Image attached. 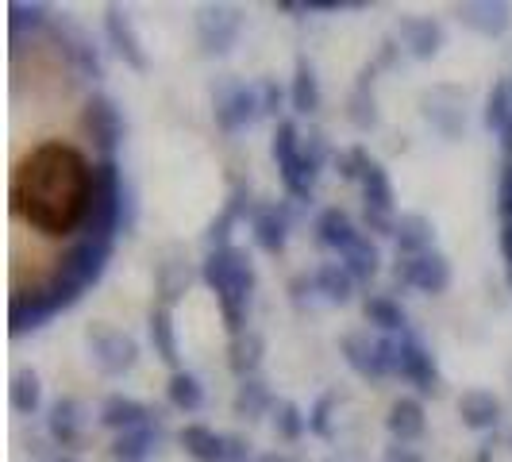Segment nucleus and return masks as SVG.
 <instances>
[{
	"label": "nucleus",
	"instance_id": "obj_1",
	"mask_svg": "<svg viewBox=\"0 0 512 462\" xmlns=\"http://www.w3.org/2000/svg\"><path fill=\"white\" fill-rule=\"evenodd\" d=\"M97 193V162L70 143H47L12 170V216L51 239H77Z\"/></svg>",
	"mask_w": 512,
	"mask_h": 462
},
{
	"label": "nucleus",
	"instance_id": "obj_2",
	"mask_svg": "<svg viewBox=\"0 0 512 462\" xmlns=\"http://www.w3.org/2000/svg\"><path fill=\"white\" fill-rule=\"evenodd\" d=\"M112 247L116 243L97 239L89 231H81L77 239H70V247L62 251V258L54 262V270L43 282L35 285L31 293H12V335L39 332L58 312L77 305L89 285L101 282L104 266L112 258Z\"/></svg>",
	"mask_w": 512,
	"mask_h": 462
},
{
	"label": "nucleus",
	"instance_id": "obj_3",
	"mask_svg": "<svg viewBox=\"0 0 512 462\" xmlns=\"http://www.w3.org/2000/svg\"><path fill=\"white\" fill-rule=\"evenodd\" d=\"M201 278H205V285L216 293V301H220V316L228 324L231 339L243 335L258 285L251 255L243 247H235V243L224 247V251H208L205 262H201Z\"/></svg>",
	"mask_w": 512,
	"mask_h": 462
},
{
	"label": "nucleus",
	"instance_id": "obj_4",
	"mask_svg": "<svg viewBox=\"0 0 512 462\" xmlns=\"http://www.w3.org/2000/svg\"><path fill=\"white\" fill-rule=\"evenodd\" d=\"M270 154H274V162H278V170H282V185L285 193L293 197V201H312V193H316V174H312V166H308L305 158V139H301V131L293 120H278V128H274V139H270Z\"/></svg>",
	"mask_w": 512,
	"mask_h": 462
},
{
	"label": "nucleus",
	"instance_id": "obj_5",
	"mask_svg": "<svg viewBox=\"0 0 512 462\" xmlns=\"http://www.w3.org/2000/svg\"><path fill=\"white\" fill-rule=\"evenodd\" d=\"M343 359L359 378L382 382L397 374V335H374V339L362 332L343 335Z\"/></svg>",
	"mask_w": 512,
	"mask_h": 462
},
{
	"label": "nucleus",
	"instance_id": "obj_6",
	"mask_svg": "<svg viewBox=\"0 0 512 462\" xmlns=\"http://www.w3.org/2000/svg\"><path fill=\"white\" fill-rule=\"evenodd\" d=\"M85 343H89V359H93V366L101 370L104 378H124L139 362V343L128 332H120V328L97 324V328H89Z\"/></svg>",
	"mask_w": 512,
	"mask_h": 462
},
{
	"label": "nucleus",
	"instance_id": "obj_7",
	"mask_svg": "<svg viewBox=\"0 0 512 462\" xmlns=\"http://www.w3.org/2000/svg\"><path fill=\"white\" fill-rule=\"evenodd\" d=\"M181 447L189 451L193 462H255L251 459V443H247V439L228 436V432H212L205 424L181 428Z\"/></svg>",
	"mask_w": 512,
	"mask_h": 462
},
{
	"label": "nucleus",
	"instance_id": "obj_8",
	"mask_svg": "<svg viewBox=\"0 0 512 462\" xmlns=\"http://www.w3.org/2000/svg\"><path fill=\"white\" fill-rule=\"evenodd\" d=\"M397 378L416 385L420 397H436L439 393V366L436 355L424 347V339L412 332L397 335Z\"/></svg>",
	"mask_w": 512,
	"mask_h": 462
},
{
	"label": "nucleus",
	"instance_id": "obj_9",
	"mask_svg": "<svg viewBox=\"0 0 512 462\" xmlns=\"http://www.w3.org/2000/svg\"><path fill=\"white\" fill-rule=\"evenodd\" d=\"M393 282L401 285V289H416V293L439 297L451 285V262H447V255H439V251H428V255L420 258H397Z\"/></svg>",
	"mask_w": 512,
	"mask_h": 462
},
{
	"label": "nucleus",
	"instance_id": "obj_10",
	"mask_svg": "<svg viewBox=\"0 0 512 462\" xmlns=\"http://www.w3.org/2000/svg\"><path fill=\"white\" fill-rule=\"evenodd\" d=\"M212 116H216V128L224 131V135H239V131L255 128L258 120H262V93H258V85H231V89H224L216 97Z\"/></svg>",
	"mask_w": 512,
	"mask_h": 462
},
{
	"label": "nucleus",
	"instance_id": "obj_11",
	"mask_svg": "<svg viewBox=\"0 0 512 462\" xmlns=\"http://www.w3.org/2000/svg\"><path fill=\"white\" fill-rule=\"evenodd\" d=\"M85 128L93 135L101 158H116L120 143H124V116H120V108H116L112 97H104V93L89 97V104H85Z\"/></svg>",
	"mask_w": 512,
	"mask_h": 462
},
{
	"label": "nucleus",
	"instance_id": "obj_12",
	"mask_svg": "<svg viewBox=\"0 0 512 462\" xmlns=\"http://www.w3.org/2000/svg\"><path fill=\"white\" fill-rule=\"evenodd\" d=\"M289 231H293V212L289 205H255L251 212V239H255L258 251L266 255H282L285 243H289Z\"/></svg>",
	"mask_w": 512,
	"mask_h": 462
},
{
	"label": "nucleus",
	"instance_id": "obj_13",
	"mask_svg": "<svg viewBox=\"0 0 512 462\" xmlns=\"http://www.w3.org/2000/svg\"><path fill=\"white\" fill-rule=\"evenodd\" d=\"M251 212H255V197H251V185L247 181H235L228 193V205L224 212L208 224V235H205V247L208 251H224L231 247V228L239 224V220H251Z\"/></svg>",
	"mask_w": 512,
	"mask_h": 462
},
{
	"label": "nucleus",
	"instance_id": "obj_14",
	"mask_svg": "<svg viewBox=\"0 0 512 462\" xmlns=\"http://www.w3.org/2000/svg\"><path fill=\"white\" fill-rule=\"evenodd\" d=\"M312 231H316V243L324 247V251H332V255H347L355 243H359L366 231L343 212V208H324L320 216H316V224H312Z\"/></svg>",
	"mask_w": 512,
	"mask_h": 462
},
{
	"label": "nucleus",
	"instance_id": "obj_15",
	"mask_svg": "<svg viewBox=\"0 0 512 462\" xmlns=\"http://www.w3.org/2000/svg\"><path fill=\"white\" fill-rule=\"evenodd\" d=\"M424 120H428L439 135L455 139V135L466 128V108H462L459 89L443 85V89H436V93H428V97H424Z\"/></svg>",
	"mask_w": 512,
	"mask_h": 462
},
{
	"label": "nucleus",
	"instance_id": "obj_16",
	"mask_svg": "<svg viewBox=\"0 0 512 462\" xmlns=\"http://www.w3.org/2000/svg\"><path fill=\"white\" fill-rule=\"evenodd\" d=\"M393 243H397V255L401 258L428 255V251H436V224L428 216H420V212H401Z\"/></svg>",
	"mask_w": 512,
	"mask_h": 462
},
{
	"label": "nucleus",
	"instance_id": "obj_17",
	"mask_svg": "<svg viewBox=\"0 0 512 462\" xmlns=\"http://www.w3.org/2000/svg\"><path fill=\"white\" fill-rule=\"evenodd\" d=\"M397 39L412 58H436L439 47H443V27L428 16H405L397 24Z\"/></svg>",
	"mask_w": 512,
	"mask_h": 462
},
{
	"label": "nucleus",
	"instance_id": "obj_18",
	"mask_svg": "<svg viewBox=\"0 0 512 462\" xmlns=\"http://www.w3.org/2000/svg\"><path fill=\"white\" fill-rule=\"evenodd\" d=\"M197 35L208 54H228L239 39V16L231 8H208L197 24Z\"/></svg>",
	"mask_w": 512,
	"mask_h": 462
},
{
	"label": "nucleus",
	"instance_id": "obj_19",
	"mask_svg": "<svg viewBox=\"0 0 512 462\" xmlns=\"http://www.w3.org/2000/svg\"><path fill=\"white\" fill-rule=\"evenodd\" d=\"M162 447V424L151 420L143 428H131L112 439V462H147Z\"/></svg>",
	"mask_w": 512,
	"mask_h": 462
},
{
	"label": "nucleus",
	"instance_id": "obj_20",
	"mask_svg": "<svg viewBox=\"0 0 512 462\" xmlns=\"http://www.w3.org/2000/svg\"><path fill=\"white\" fill-rule=\"evenodd\" d=\"M104 35H108V43L116 47V54L128 62L131 70H147L151 62H147V51H143V43H139V35L131 31V24H128V16L120 12V8H112L108 16H104Z\"/></svg>",
	"mask_w": 512,
	"mask_h": 462
},
{
	"label": "nucleus",
	"instance_id": "obj_21",
	"mask_svg": "<svg viewBox=\"0 0 512 462\" xmlns=\"http://www.w3.org/2000/svg\"><path fill=\"white\" fill-rule=\"evenodd\" d=\"M154 412L143 405V401H135V397H124V393H112L108 401L101 405V424L108 432H131V428H143V424H151Z\"/></svg>",
	"mask_w": 512,
	"mask_h": 462
},
{
	"label": "nucleus",
	"instance_id": "obj_22",
	"mask_svg": "<svg viewBox=\"0 0 512 462\" xmlns=\"http://www.w3.org/2000/svg\"><path fill=\"white\" fill-rule=\"evenodd\" d=\"M385 428H389V436L397 439V443L412 447L416 439L424 436V428H428V416H424V405H420V397H401V401H393V409H389V420H385Z\"/></svg>",
	"mask_w": 512,
	"mask_h": 462
},
{
	"label": "nucleus",
	"instance_id": "obj_23",
	"mask_svg": "<svg viewBox=\"0 0 512 462\" xmlns=\"http://www.w3.org/2000/svg\"><path fill=\"white\" fill-rule=\"evenodd\" d=\"M359 189H362L366 212H374V216H393V185H389V174H385V166L378 158H366Z\"/></svg>",
	"mask_w": 512,
	"mask_h": 462
},
{
	"label": "nucleus",
	"instance_id": "obj_24",
	"mask_svg": "<svg viewBox=\"0 0 512 462\" xmlns=\"http://www.w3.org/2000/svg\"><path fill=\"white\" fill-rule=\"evenodd\" d=\"M355 289H359V282L347 274L343 262H324V266H316V274H312V293H320V297L332 301V305H347V301L355 297Z\"/></svg>",
	"mask_w": 512,
	"mask_h": 462
},
{
	"label": "nucleus",
	"instance_id": "obj_25",
	"mask_svg": "<svg viewBox=\"0 0 512 462\" xmlns=\"http://www.w3.org/2000/svg\"><path fill=\"white\" fill-rule=\"evenodd\" d=\"M362 316H366L374 328H382V335L409 332V312H405L401 301H393L389 293H374V297H366V301H362Z\"/></svg>",
	"mask_w": 512,
	"mask_h": 462
},
{
	"label": "nucleus",
	"instance_id": "obj_26",
	"mask_svg": "<svg viewBox=\"0 0 512 462\" xmlns=\"http://www.w3.org/2000/svg\"><path fill=\"white\" fill-rule=\"evenodd\" d=\"M459 416L466 428L474 432H489L497 420H501V401L489 393V389H470L459 397Z\"/></svg>",
	"mask_w": 512,
	"mask_h": 462
},
{
	"label": "nucleus",
	"instance_id": "obj_27",
	"mask_svg": "<svg viewBox=\"0 0 512 462\" xmlns=\"http://www.w3.org/2000/svg\"><path fill=\"white\" fill-rule=\"evenodd\" d=\"M289 101H293V112H301V116H312V112H320V101H324V93H320V77H316V66H312L308 58H297L293 85H289Z\"/></svg>",
	"mask_w": 512,
	"mask_h": 462
},
{
	"label": "nucleus",
	"instance_id": "obj_28",
	"mask_svg": "<svg viewBox=\"0 0 512 462\" xmlns=\"http://www.w3.org/2000/svg\"><path fill=\"white\" fill-rule=\"evenodd\" d=\"M339 262L347 266V274H351L359 285H370L374 278H378V270H382V247H378V239L366 231V235H362L359 243L339 258Z\"/></svg>",
	"mask_w": 512,
	"mask_h": 462
},
{
	"label": "nucleus",
	"instance_id": "obj_29",
	"mask_svg": "<svg viewBox=\"0 0 512 462\" xmlns=\"http://www.w3.org/2000/svg\"><path fill=\"white\" fill-rule=\"evenodd\" d=\"M374 66L370 70H362V81L355 85V93H351V101H347V120L355 124L359 131H370L378 128V97H374Z\"/></svg>",
	"mask_w": 512,
	"mask_h": 462
},
{
	"label": "nucleus",
	"instance_id": "obj_30",
	"mask_svg": "<svg viewBox=\"0 0 512 462\" xmlns=\"http://www.w3.org/2000/svg\"><path fill=\"white\" fill-rule=\"evenodd\" d=\"M459 20L470 31H478V35H505L512 24L509 8L505 4H462L459 8Z\"/></svg>",
	"mask_w": 512,
	"mask_h": 462
},
{
	"label": "nucleus",
	"instance_id": "obj_31",
	"mask_svg": "<svg viewBox=\"0 0 512 462\" xmlns=\"http://www.w3.org/2000/svg\"><path fill=\"white\" fill-rule=\"evenodd\" d=\"M47 432H51V439L62 443V447H70V443L81 439V405H77L74 397L54 401L51 416H47Z\"/></svg>",
	"mask_w": 512,
	"mask_h": 462
},
{
	"label": "nucleus",
	"instance_id": "obj_32",
	"mask_svg": "<svg viewBox=\"0 0 512 462\" xmlns=\"http://www.w3.org/2000/svg\"><path fill=\"white\" fill-rule=\"evenodd\" d=\"M151 343H154V355L174 366L178 370V332H174V312L166 305H158L151 312Z\"/></svg>",
	"mask_w": 512,
	"mask_h": 462
},
{
	"label": "nucleus",
	"instance_id": "obj_33",
	"mask_svg": "<svg viewBox=\"0 0 512 462\" xmlns=\"http://www.w3.org/2000/svg\"><path fill=\"white\" fill-rule=\"evenodd\" d=\"M278 409V397L258 382V378H243L239 382V393H235V412L247 416V420H262L266 412Z\"/></svg>",
	"mask_w": 512,
	"mask_h": 462
},
{
	"label": "nucleus",
	"instance_id": "obj_34",
	"mask_svg": "<svg viewBox=\"0 0 512 462\" xmlns=\"http://www.w3.org/2000/svg\"><path fill=\"white\" fill-rule=\"evenodd\" d=\"M166 397H170V405L178 412H201V405H205V385H201L197 374H189V370H174L170 385H166Z\"/></svg>",
	"mask_w": 512,
	"mask_h": 462
},
{
	"label": "nucleus",
	"instance_id": "obj_35",
	"mask_svg": "<svg viewBox=\"0 0 512 462\" xmlns=\"http://www.w3.org/2000/svg\"><path fill=\"white\" fill-rule=\"evenodd\" d=\"M8 401H12V409L31 416V412L43 405V385H39V374L35 370H20L12 385H8Z\"/></svg>",
	"mask_w": 512,
	"mask_h": 462
},
{
	"label": "nucleus",
	"instance_id": "obj_36",
	"mask_svg": "<svg viewBox=\"0 0 512 462\" xmlns=\"http://www.w3.org/2000/svg\"><path fill=\"white\" fill-rule=\"evenodd\" d=\"M189 282H193V270H189L185 262H178V258L162 262V266H158V293H162V305L166 308L174 305L181 293L189 289Z\"/></svg>",
	"mask_w": 512,
	"mask_h": 462
},
{
	"label": "nucleus",
	"instance_id": "obj_37",
	"mask_svg": "<svg viewBox=\"0 0 512 462\" xmlns=\"http://www.w3.org/2000/svg\"><path fill=\"white\" fill-rule=\"evenodd\" d=\"M258 362H262V339L258 335H235L231 339V370L239 374V382L243 378H255Z\"/></svg>",
	"mask_w": 512,
	"mask_h": 462
},
{
	"label": "nucleus",
	"instance_id": "obj_38",
	"mask_svg": "<svg viewBox=\"0 0 512 462\" xmlns=\"http://www.w3.org/2000/svg\"><path fill=\"white\" fill-rule=\"evenodd\" d=\"M512 120V85L509 81H497L493 89H489V101H486V128L497 131V135H505Z\"/></svg>",
	"mask_w": 512,
	"mask_h": 462
},
{
	"label": "nucleus",
	"instance_id": "obj_39",
	"mask_svg": "<svg viewBox=\"0 0 512 462\" xmlns=\"http://www.w3.org/2000/svg\"><path fill=\"white\" fill-rule=\"evenodd\" d=\"M274 432L282 439H301L308 432V416L293 401H282L278 409H274Z\"/></svg>",
	"mask_w": 512,
	"mask_h": 462
},
{
	"label": "nucleus",
	"instance_id": "obj_40",
	"mask_svg": "<svg viewBox=\"0 0 512 462\" xmlns=\"http://www.w3.org/2000/svg\"><path fill=\"white\" fill-rule=\"evenodd\" d=\"M497 212H501V224L512 220V158H505L501 178H497Z\"/></svg>",
	"mask_w": 512,
	"mask_h": 462
},
{
	"label": "nucleus",
	"instance_id": "obj_41",
	"mask_svg": "<svg viewBox=\"0 0 512 462\" xmlns=\"http://www.w3.org/2000/svg\"><path fill=\"white\" fill-rule=\"evenodd\" d=\"M332 405H335L332 393H328V397H320V401L312 405V412H308V432H316V436H332V424H328Z\"/></svg>",
	"mask_w": 512,
	"mask_h": 462
},
{
	"label": "nucleus",
	"instance_id": "obj_42",
	"mask_svg": "<svg viewBox=\"0 0 512 462\" xmlns=\"http://www.w3.org/2000/svg\"><path fill=\"white\" fill-rule=\"evenodd\" d=\"M258 93H262V116H278V108H282V101H285L282 85H278V81H262Z\"/></svg>",
	"mask_w": 512,
	"mask_h": 462
},
{
	"label": "nucleus",
	"instance_id": "obj_43",
	"mask_svg": "<svg viewBox=\"0 0 512 462\" xmlns=\"http://www.w3.org/2000/svg\"><path fill=\"white\" fill-rule=\"evenodd\" d=\"M385 462H424V455L405 447V443H393V447L385 451Z\"/></svg>",
	"mask_w": 512,
	"mask_h": 462
},
{
	"label": "nucleus",
	"instance_id": "obj_44",
	"mask_svg": "<svg viewBox=\"0 0 512 462\" xmlns=\"http://www.w3.org/2000/svg\"><path fill=\"white\" fill-rule=\"evenodd\" d=\"M501 255H505V262L512 266V220L501 224Z\"/></svg>",
	"mask_w": 512,
	"mask_h": 462
},
{
	"label": "nucleus",
	"instance_id": "obj_45",
	"mask_svg": "<svg viewBox=\"0 0 512 462\" xmlns=\"http://www.w3.org/2000/svg\"><path fill=\"white\" fill-rule=\"evenodd\" d=\"M255 462H285V459H282V455H258Z\"/></svg>",
	"mask_w": 512,
	"mask_h": 462
},
{
	"label": "nucleus",
	"instance_id": "obj_46",
	"mask_svg": "<svg viewBox=\"0 0 512 462\" xmlns=\"http://www.w3.org/2000/svg\"><path fill=\"white\" fill-rule=\"evenodd\" d=\"M478 462H489V451H486V455H482V459H478Z\"/></svg>",
	"mask_w": 512,
	"mask_h": 462
},
{
	"label": "nucleus",
	"instance_id": "obj_47",
	"mask_svg": "<svg viewBox=\"0 0 512 462\" xmlns=\"http://www.w3.org/2000/svg\"><path fill=\"white\" fill-rule=\"evenodd\" d=\"M54 462H74V459H54Z\"/></svg>",
	"mask_w": 512,
	"mask_h": 462
},
{
	"label": "nucleus",
	"instance_id": "obj_48",
	"mask_svg": "<svg viewBox=\"0 0 512 462\" xmlns=\"http://www.w3.org/2000/svg\"><path fill=\"white\" fill-rule=\"evenodd\" d=\"M509 282H512V266H509Z\"/></svg>",
	"mask_w": 512,
	"mask_h": 462
},
{
	"label": "nucleus",
	"instance_id": "obj_49",
	"mask_svg": "<svg viewBox=\"0 0 512 462\" xmlns=\"http://www.w3.org/2000/svg\"><path fill=\"white\" fill-rule=\"evenodd\" d=\"M509 443H512V439H509Z\"/></svg>",
	"mask_w": 512,
	"mask_h": 462
}]
</instances>
